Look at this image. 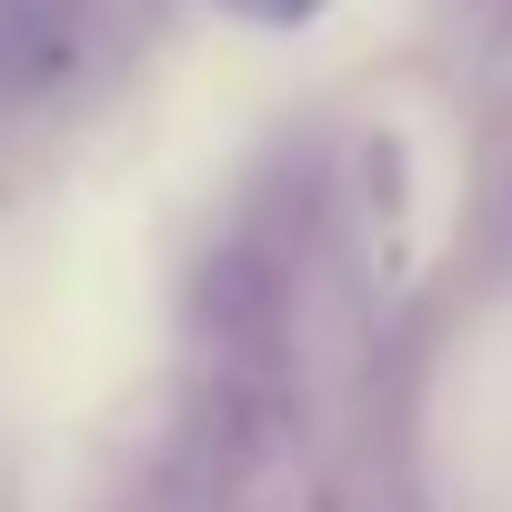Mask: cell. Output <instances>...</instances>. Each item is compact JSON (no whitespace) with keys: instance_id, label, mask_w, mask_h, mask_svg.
Instances as JSON below:
<instances>
[{"instance_id":"cell-1","label":"cell","mask_w":512,"mask_h":512,"mask_svg":"<svg viewBox=\"0 0 512 512\" xmlns=\"http://www.w3.org/2000/svg\"><path fill=\"white\" fill-rule=\"evenodd\" d=\"M231 11H251V21H312L322 0H231Z\"/></svg>"}]
</instances>
